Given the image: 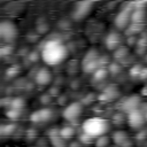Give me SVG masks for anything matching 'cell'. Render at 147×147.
<instances>
[{"mask_svg": "<svg viewBox=\"0 0 147 147\" xmlns=\"http://www.w3.org/2000/svg\"><path fill=\"white\" fill-rule=\"evenodd\" d=\"M68 55L67 47L59 40H48L41 49V59L46 64L55 65L61 63Z\"/></svg>", "mask_w": 147, "mask_h": 147, "instance_id": "obj_1", "label": "cell"}, {"mask_svg": "<svg viewBox=\"0 0 147 147\" xmlns=\"http://www.w3.org/2000/svg\"><path fill=\"white\" fill-rule=\"evenodd\" d=\"M82 129L85 134H88L93 138L94 137L99 138L101 136H105V133L108 131L109 123L103 117L94 116V117H90V118L85 119L82 125Z\"/></svg>", "mask_w": 147, "mask_h": 147, "instance_id": "obj_2", "label": "cell"}, {"mask_svg": "<svg viewBox=\"0 0 147 147\" xmlns=\"http://www.w3.org/2000/svg\"><path fill=\"white\" fill-rule=\"evenodd\" d=\"M83 71L86 74H94L98 69H100V55L96 49H90L82 62Z\"/></svg>", "mask_w": 147, "mask_h": 147, "instance_id": "obj_3", "label": "cell"}, {"mask_svg": "<svg viewBox=\"0 0 147 147\" xmlns=\"http://www.w3.org/2000/svg\"><path fill=\"white\" fill-rule=\"evenodd\" d=\"M83 113V103L80 102H71L70 105H68L63 111H62V116L64 119L67 121H76Z\"/></svg>", "mask_w": 147, "mask_h": 147, "instance_id": "obj_4", "label": "cell"}, {"mask_svg": "<svg viewBox=\"0 0 147 147\" xmlns=\"http://www.w3.org/2000/svg\"><path fill=\"white\" fill-rule=\"evenodd\" d=\"M0 36L6 41H11L17 36V28L14 23L9 21H3L0 23Z\"/></svg>", "mask_w": 147, "mask_h": 147, "instance_id": "obj_5", "label": "cell"}, {"mask_svg": "<svg viewBox=\"0 0 147 147\" xmlns=\"http://www.w3.org/2000/svg\"><path fill=\"white\" fill-rule=\"evenodd\" d=\"M130 7H131V3H130ZM130 7H129V8H123V9L116 15L115 21H114L116 28H118V29H121V30L127 28L129 23L131 22V14H132Z\"/></svg>", "mask_w": 147, "mask_h": 147, "instance_id": "obj_6", "label": "cell"}, {"mask_svg": "<svg viewBox=\"0 0 147 147\" xmlns=\"http://www.w3.org/2000/svg\"><path fill=\"white\" fill-rule=\"evenodd\" d=\"M92 7H93V2L92 1H82V2H78L72 11V17L77 21L84 18L91 10H92Z\"/></svg>", "mask_w": 147, "mask_h": 147, "instance_id": "obj_7", "label": "cell"}, {"mask_svg": "<svg viewBox=\"0 0 147 147\" xmlns=\"http://www.w3.org/2000/svg\"><path fill=\"white\" fill-rule=\"evenodd\" d=\"M127 123L131 127H134V129H138V127H141L144 125V123L146 122V118H145V115L144 113L141 111V109H136L131 113L127 114Z\"/></svg>", "mask_w": 147, "mask_h": 147, "instance_id": "obj_8", "label": "cell"}, {"mask_svg": "<svg viewBox=\"0 0 147 147\" xmlns=\"http://www.w3.org/2000/svg\"><path fill=\"white\" fill-rule=\"evenodd\" d=\"M52 117H53V110L49 108H42L40 110L33 111L30 116V119L33 123H40V122L49 121Z\"/></svg>", "mask_w": 147, "mask_h": 147, "instance_id": "obj_9", "label": "cell"}, {"mask_svg": "<svg viewBox=\"0 0 147 147\" xmlns=\"http://www.w3.org/2000/svg\"><path fill=\"white\" fill-rule=\"evenodd\" d=\"M34 80H36V83L38 85H41V86L48 85L51 83V80H52V72L47 68H40L37 71Z\"/></svg>", "mask_w": 147, "mask_h": 147, "instance_id": "obj_10", "label": "cell"}, {"mask_svg": "<svg viewBox=\"0 0 147 147\" xmlns=\"http://www.w3.org/2000/svg\"><path fill=\"white\" fill-rule=\"evenodd\" d=\"M139 105H140V98L138 95H131L130 98H126L123 101L122 109L129 114L136 109H139Z\"/></svg>", "mask_w": 147, "mask_h": 147, "instance_id": "obj_11", "label": "cell"}, {"mask_svg": "<svg viewBox=\"0 0 147 147\" xmlns=\"http://www.w3.org/2000/svg\"><path fill=\"white\" fill-rule=\"evenodd\" d=\"M122 38L117 32H110L106 38V46L110 51H116L121 47Z\"/></svg>", "mask_w": 147, "mask_h": 147, "instance_id": "obj_12", "label": "cell"}, {"mask_svg": "<svg viewBox=\"0 0 147 147\" xmlns=\"http://www.w3.org/2000/svg\"><path fill=\"white\" fill-rule=\"evenodd\" d=\"M113 140L119 147H129V146H131V141L129 140V137H127L126 132L122 131V130H118V131L114 132Z\"/></svg>", "mask_w": 147, "mask_h": 147, "instance_id": "obj_13", "label": "cell"}, {"mask_svg": "<svg viewBox=\"0 0 147 147\" xmlns=\"http://www.w3.org/2000/svg\"><path fill=\"white\" fill-rule=\"evenodd\" d=\"M118 94H119L118 88L116 86L111 85V86H108L107 88L103 90V92L99 95V100H101V101H109V100H113V99L117 98Z\"/></svg>", "mask_w": 147, "mask_h": 147, "instance_id": "obj_14", "label": "cell"}, {"mask_svg": "<svg viewBox=\"0 0 147 147\" xmlns=\"http://www.w3.org/2000/svg\"><path fill=\"white\" fill-rule=\"evenodd\" d=\"M145 10L144 9H133L132 14H131V22L132 23H137V24H141L142 21L145 20Z\"/></svg>", "mask_w": 147, "mask_h": 147, "instance_id": "obj_15", "label": "cell"}, {"mask_svg": "<svg viewBox=\"0 0 147 147\" xmlns=\"http://www.w3.org/2000/svg\"><path fill=\"white\" fill-rule=\"evenodd\" d=\"M16 130V125L13 124V123H9V124H3L0 126V134L1 136H9L11 133H14Z\"/></svg>", "mask_w": 147, "mask_h": 147, "instance_id": "obj_16", "label": "cell"}, {"mask_svg": "<svg viewBox=\"0 0 147 147\" xmlns=\"http://www.w3.org/2000/svg\"><path fill=\"white\" fill-rule=\"evenodd\" d=\"M74 134H75V129H74L72 126L67 125V126H63V127L60 129V136H61L63 139H69V138H71Z\"/></svg>", "mask_w": 147, "mask_h": 147, "instance_id": "obj_17", "label": "cell"}, {"mask_svg": "<svg viewBox=\"0 0 147 147\" xmlns=\"http://www.w3.org/2000/svg\"><path fill=\"white\" fill-rule=\"evenodd\" d=\"M142 29V24H137V23H131L126 29H125V33L129 36V37H132V34L141 31Z\"/></svg>", "mask_w": 147, "mask_h": 147, "instance_id": "obj_18", "label": "cell"}, {"mask_svg": "<svg viewBox=\"0 0 147 147\" xmlns=\"http://www.w3.org/2000/svg\"><path fill=\"white\" fill-rule=\"evenodd\" d=\"M24 106H25V101L22 98H15L11 100V103H10V108L18 109V110H22Z\"/></svg>", "mask_w": 147, "mask_h": 147, "instance_id": "obj_19", "label": "cell"}, {"mask_svg": "<svg viewBox=\"0 0 147 147\" xmlns=\"http://www.w3.org/2000/svg\"><path fill=\"white\" fill-rule=\"evenodd\" d=\"M51 144L53 147H65V139H63L61 136H56L51 138Z\"/></svg>", "mask_w": 147, "mask_h": 147, "instance_id": "obj_20", "label": "cell"}, {"mask_svg": "<svg viewBox=\"0 0 147 147\" xmlns=\"http://www.w3.org/2000/svg\"><path fill=\"white\" fill-rule=\"evenodd\" d=\"M107 75H108L107 69H106V68H100V69H98V70L93 74V78H94L95 80H102V79H105V78L107 77Z\"/></svg>", "mask_w": 147, "mask_h": 147, "instance_id": "obj_21", "label": "cell"}, {"mask_svg": "<svg viewBox=\"0 0 147 147\" xmlns=\"http://www.w3.org/2000/svg\"><path fill=\"white\" fill-rule=\"evenodd\" d=\"M21 111H22V110L10 108V109H8V110H7L6 116H7L9 119H11V121H16V119H17V118L21 116Z\"/></svg>", "mask_w": 147, "mask_h": 147, "instance_id": "obj_22", "label": "cell"}, {"mask_svg": "<svg viewBox=\"0 0 147 147\" xmlns=\"http://www.w3.org/2000/svg\"><path fill=\"white\" fill-rule=\"evenodd\" d=\"M110 142V139L107 136H101L99 138H96L95 140V146L96 147H107Z\"/></svg>", "mask_w": 147, "mask_h": 147, "instance_id": "obj_23", "label": "cell"}, {"mask_svg": "<svg viewBox=\"0 0 147 147\" xmlns=\"http://www.w3.org/2000/svg\"><path fill=\"white\" fill-rule=\"evenodd\" d=\"M126 55H127V49L125 47H119L118 49L115 51V54H114L115 59H119V60L121 59H124Z\"/></svg>", "mask_w": 147, "mask_h": 147, "instance_id": "obj_24", "label": "cell"}, {"mask_svg": "<svg viewBox=\"0 0 147 147\" xmlns=\"http://www.w3.org/2000/svg\"><path fill=\"white\" fill-rule=\"evenodd\" d=\"M141 70H142V68L140 67V65H138V64H136L132 69H131V71H130V75L132 76V77H139L140 76V72H141Z\"/></svg>", "mask_w": 147, "mask_h": 147, "instance_id": "obj_25", "label": "cell"}, {"mask_svg": "<svg viewBox=\"0 0 147 147\" xmlns=\"http://www.w3.org/2000/svg\"><path fill=\"white\" fill-rule=\"evenodd\" d=\"M18 71H20V69L17 68V67H15V65H13V67H10L9 69H7V76L8 77H13V76H16L17 74H18Z\"/></svg>", "mask_w": 147, "mask_h": 147, "instance_id": "obj_26", "label": "cell"}, {"mask_svg": "<svg viewBox=\"0 0 147 147\" xmlns=\"http://www.w3.org/2000/svg\"><path fill=\"white\" fill-rule=\"evenodd\" d=\"M79 140L83 142V144H91L92 141H93V137H91V136H88V134H82L80 136V138H79Z\"/></svg>", "mask_w": 147, "mask_h": 147, "instance_id": "obj_27", "label": "cell"}, {"mask_svg": "<svg viewBox=\"0 0 147 147\" xmlns=\"http://www.w3.org/2000/svg\"><path fill=\"white\" fill-rule=\"evenodd\" d=\"M123 119H124V115H123V114H119V113L116 114V115H114V117H113V121H114V123H116V124L122 123Z\"/></svg>", "mask_w": 147, "mask_h": 147, "instance_id": "obj_28", "label": "cell"}, {"mask_svg": "<svg viewBox=\"0 0 147 147\" xmlns=\"http://www.w3.org/2000/svg\"><path fill=\"white\" fill-rule=\"evenodd\" d=\"M109 70H110V72L116 74V72L119 71V65H117L116 63H111V64L109 65Z\"/></svg>", "mask_w": 147, "mask_h": 147, "instance_id": "obj_29", "label": "cell"}, {"mask_svg": "<svg viewBox=\"0 0 147 147\" xmlns=\"http://www.w3.org/2000/svg\"><path fill=\"white\" fill-rule=\"evenodd\" d=\"M11 52V47H9V46H5V47H2L1 48V54H2V56H5V55H9V53Z\"/></svg>", "mask_w": 147, "mask_h": 147, "instance_id": "obj_30", "label": "cell"}, {"mask_svg": "<svg viewBox=\"0 0 147 147\" xmlns=\"http://www.w3.org/2000/svg\"><path fill=\"white\" fill-rule=\"evenodd\" d=\"M139 77H140L141 79H147V68H142V70H141Z\"/></svg>", "mask_w": 147, "mask_h": 147, "instance_id": "obj_31", "label": "cell"}, {"mask_svg": "<svg viewBox=\"0 0 147 147\" xmlns=\"http://www.w3.org/2000/svg\"><path fill=\"white\" fill-rule=\"evenodd\" d=\"M29 57H30L32 61H36V60H38V53H36V52H32V53L29 55Z\"/></svg>", "mask_w": 147, "mask_h": 147, "instance_id": "obj_32", "label": "cell"}, {"mask_svg": "<svg viewBox=\"0 0 147 147\" xmlns=\"http://www.w3.org/2000/svg\"><path fill=\"white\" fill-rule=\"evenodd\" d=\"M140 109H141V111L144 113V115H145V118H146V121H147V105H142Z\"/></svg>", "mask_w": 147, "mask_h": 147, "instance_id": "obj_33", "label": "cell"}, {"mask_svg": "<svg viewBox=\"0 0 147 147\" xmlns=\"http://www.w3.org/2000/svg\"><path fill=\"white\" fill-rule=\"evenodd\" d=\"M49 95H42L41 96V102L42 103H47V102H49Z\"/></svg>", "mask_w": 147, "mask_h": 147, "instance_id": "obj_34", "label": "cell"}, {"mask_svg": "<svg viewBox=\"0 0 147 147\" xmlns=\"http://www.w3.org/2000/svg\"><path fill=\"white\" fill-rule=\"evenodd\" d=\"M70 147H80V144L79 142H71Z\"/></svg>", "mask_w": 147, "mask_h": 147, "instance_id": "obj_35", "label": "cell"}]
</instances>
